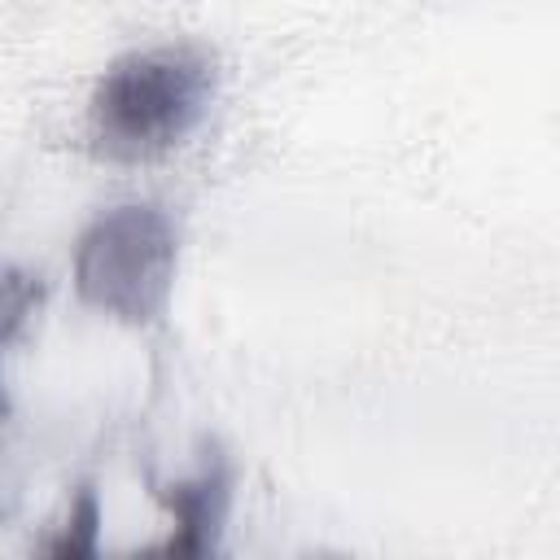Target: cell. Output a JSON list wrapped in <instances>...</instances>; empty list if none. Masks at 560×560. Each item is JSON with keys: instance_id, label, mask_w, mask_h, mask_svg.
Here are the masks:
<instances>
[{"instance_id": "1", "label": "cell", "mask_w": 560, "mask_h": 560, "mask_svg": "<svg viewBox=\"0 0 560 560\" xmlns=\"http://www.w3.org/2000/svg\"><path fill=\"white\" fill-rule=\"evenodd\" d=\"M214 61L201 48L166 44L118 57L92 92V144L109 162H144L175 149L210 109Z\"/></svg>"}, {"instance_id": "2", "label": "cell", "mask_w": 560, "mask_h": 560, "mask_svg": "<svg viewBox=\"0 0 560 560\" xmlns=\"http://www.w3.org/2000/svg\"><path fill=\"white\" fill-rule=\"evenodd\" d=\"M175 223L149 201H127L96 214L74 245L79 298L122 324H153L175 284Z\"/></svg>"}, {"instance_id": "3", "label": "cell", "mask_w": 560, "mask_h": 560, "mask_svg": "<svg viewBox=\"0 0 560 560\" xmlns=\"http://www.w3.org/2000/svg\"><path fill=\"white\" fill-rule=\"evenodd\" d=\"M158 499L175 516V529L162 542V551L166 556H206V551L219 547V529H223L228 499H232V472L214 455L192 481L158 486Z\"/></svg>"}, {"instance_id": "4", "label": "cell", "mask_w": 560, "mask_h": 560, "mask_svg": "<svg viewBox=\"0 0 560 560\" xmlns=\"http://www.w3.org/2000/svg\"><path fill=\"white\" fill-rule=\"evenodd\" d=\"M96 525H101V503H96V494H92V486H83V494H79V503H74V512H70V521H66V534L57 538V542H48V551L52 556H70V560H79V556H92L96 551Z\"/></svg>"}]
</instances>
